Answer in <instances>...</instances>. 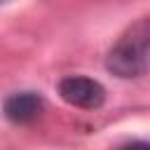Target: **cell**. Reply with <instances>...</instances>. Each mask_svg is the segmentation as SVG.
I'll return each mask as SVG.
<instances>
[{
    "mask_svg": "<svg viewBox=\"0 0 150 150\" xmlns=\"http://www.w3.org/2000/svg\"><path fill=\"white\" fill-rule=\"evenodd\" d=\"M150 66V19L134 23L108 52L105 68L117 77H138Z\"/></svg>",
    "mask_w": 150,
    "mask_h": 150,
    "instance_id": "obj_1",
    "label": "cell"
},
{
    "mask_svg": "<svg viewBox=\"0 0 150 150\" xmlns=\"http://www.w3.org/2000/svg\"><path fill=\"white\" fill-rule=\"evenodd\" d=\"M59 94L66 103L84 110L101 108L105 103V89L101 82L87 77V75H68L59 82Z\"/></svg>",
    "mask_w": 150,
    "mask_h": 150,
    "instance_id": "obj_2",
    "label": "cell"
},
{
    "mask_svg": "<svg viewBox=\"0 0 150 150\" xmlns=\"http://www.w3.org/2000/svg\"><path fill=\"white\" fill-rule=\"evenodd\" d=\"M120 150H150V141H134V143L122 145Z\"/></svg>",
    "mask_w": 150,
    "mask_h": 150,
    "instance_id": "obj_4",
    "label": "cell"
},
{
    "mask_svg": "<svg viewBox=\"0 0 150 150\" xmlns=\"http://www.w3.org/2000/svg\"><path fill=\"white\" fill-rule=\"evenodd\" d=\"M5 2H9V0H0V5H5Z\"/></svg>",
    "mask_w": 150,
    "mask_h": 150,
    "instance_id": "obj_5",
    "label": "cell"
},
{
    "mask_svg": "<svg viewBox=\"0 0 150 150\" xmlns=\"http://www.w3.org/2000/svg\"><path fill=\"white\" fill-rule=\"evenodd\" d=\"M42 110V98L35 94V91H16L12 96L5 98L2 103V112L9 122H16V124H26V122H33Z\"/></svg>",
    "mask_w": 150,
    "mask_h": 150,
    "instance_id": "obj_3",
    "label": "cell"
}]
</instances>
